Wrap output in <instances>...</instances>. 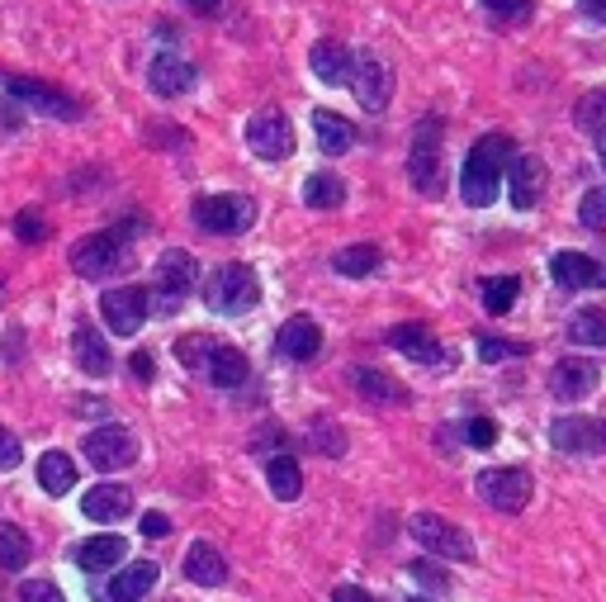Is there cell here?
<instances>
[{
  "label": "cell",
  "instance_id": "1",
  "mask_svg": "<svg viewBox=\"0 0 606 602\" xmlns=\"http://www.w3.org/2000/svg\"><path fill=\"white\" fill-rule=\"evenodd\" d=\"M516 157V142L508 134H483L474 142L465 171H459V195H465L469 209H488L502 195V176H508Z\"/></svg>",
  "mask_w": 606,
  "mask_h": 602
},
{
  "label": "cell",
  "instance_id": "2",
  "mask_svg": "<svg viewBox=\"0 0 606 602\" xmlns=\"http://www.w3.org/2000/svg\"><path fill=\"white\" fill-rule=\"evenodd\" d=\"M142 233L138 223H119V228H105V233H91L81 238L77 247H71V270H77L81 280H105L114 270L128 266V242Z\"/></svg>",
  "mask_w": 606,
  "mask_h": 602
},
{
  "label": "cell",
  "instance_id": "3",
  "mask_svg": "<svg viewBox=\"0 0 606 602\" xmlns=\"http://www.w3.org/2000/svg\"><path fill=\"white\" fill-rule=\"evenodd\" d=\"M205 304L213 313H223V319H237V313H247L261 304V280H256V270L252 266H242V262H228L219 270H209V280H205Z\"/></svg>",
  "mask_w": 606,
  "mask_h": 602
},
{
  "label": "cell",
  "instance_id": "4",
  "mask_svg": "<svg viewBox=\"0 0 606 602\" xmlns=\"http://www.w3.org/2000/svg\"><path fill=\"white\" fill-rule=\"evenodd\" d=\"M180 361H190V366L199 370V375H205L209 384H219V390H237V384L252 375L247 356H242L237 347H219V341L209 347V341L199 337V333L180 347Z\"/></svg>",
  "mask_w": 606,
  "mask_h": 602
},
{
  "label": "cell",
  "instance_id": "5",
  "mask_svg": "<svg viewBox=\"0 0 606 602\" xmlns=\"http://www.w3.org/2000/svg\"><path fill=\"white\" fill-rule=\"evenodd\" d=\"M408 176L417 185L422 199H441L445 190V176H441V124L436 119H422L412 134V152H408Z\"/></svg>",
  "mask_w": 606,
  "mask_h": 602
},
{
  "label": "cell",
  "instance_id": "6",
  "mask_svg": "<svg viewBox=\"0 0 606 602\" xmlns=\"http://www.w3.org/2000/svg\"><path fill=\"white\" fill-rule=\"evenodd\" d=\"M195 223L213 238L247 233V228L256 223V199H247V195H199L195 199Z\"/></svg>",
  "mask_w": 606,
  "mask_h": 602
},
{
  "label": "cell",
  "instance_id": "7",
  "mask_svg": "<svg viewBox=\"0 0 606 602\" xmlns=\"http://www.w3.org/2000/svg\"><path fill=\"white\" fill-rule=\"evenodd\" d=\"M5 95L20 100L24 109L48 114V119H67V124H77L81 114H85L77 95L57 91V85H48V81H34V77H5Z\"/></svg>",
  "mask_w": 606,
  "mask_h": 602
},
{
  "label": "cell",
  "instance_id": "8",
  "mask_svg": "<svg viewBox=\"0 0 606 602\" xmlns=\"http://www.w3.org/2000/svg\"><path fill=\"white\" fill-rule=\"evenodd\" d=\"M408 532L417 546H427L441 560H474V541L465 536V526H455L451 518H436V512H417L408 522Z\"/></svg>",
  "mask_w": 606,
  "mask_h": 602
},
{
  "label": "cell",
  "instance_id": "9",
  "mask_svg": "<svg viewBox=\"0 0 606 602\" xmlns=\"http://www.w3.org/2000/svg\"><path fill=\"white\" fill-rule=\"evenodd\" d=\"M148 313H152V294L142 285H124V290H109L100 299V319H105L114 337H133L148 323Z\"/></svg>",
  "mask_w": 606,
  "mask_h": 602
},
{
  "label": "cell",
  "instance_id": "10",
  "mask_svg": "<svg viewBox=\"0 0 606 602\" xmlns=\"http://www.w3.org/2000/svg\"><path fill=\"white\" fill-rule=\"evenodd\" d=\"M474 489H479V498L493 512H522L531 503V475L526 470H512V465L483 470V475L474 479Z\"/></svg>",
  "mask_w": 606,
  "mask_h": 602
},
{
  "label": "cell",
  "instance_id": "11",
  "mask_svg": "<svg viewBox=\"0 0 606 602\" xmlns=\"http://www.w3.org/2000/svg\"><path fill=\"white\" fill-rule=\"evenodd\" d=\"M81 451H85V461H91L95 470L114 475V470L138 461V437L128 432V427H95V432L81 441Z\"/></svg>",
  "mask_w": 606,
  "mask_h": 602
},
{
  "label": "cell",
  "instance_id": "12",
  "mask_svg": "<svg viewBox=\"0 0 606 602\" xmlns=\"http://www.w3.org/2000/svg\"><path fill=\"white\" fill-rule=\"evenodd\" d=\"M247 148L261 157V162H284L294 152V128L280 109H261L247 119Z\"/></svg>",
  "mask_w": 606,
  "mask_h": 602
},
{
  "label": "cell",
  "instance_id": "13",
  "mask_svg": "<svg viewBox=\"0 0 606 602\" xmlns=\"http://www.w3.org/2000/svg\"><path fill=\"white\" fill-rule=\"evenodd\" d=\"M346 85H351V95L360 100V109H370V114L388 109V95H394V77H388V67L380 62V57H370V53L351 57V77H346Z\"/></svg>",
  "mask_w": 606,
  "mask_h": 602
},
{
  "label": "cell",
  "instance_id": "14",
  "mask_svg": "<svg viewBox=\"0 0 606 602\" xmlns=\"http://www.w3.org/2000/svg\"><path fill=\"white\" fill-rule=\"evenodd\" d=\"M199 280V262L185 247H171L156 256V290H162V309H176L180 294H190Z\"/></svg>",
  "mask_w": 606,
  "mask_h": 602
},
{
  "label": "cell",
  "instance_id": "15",
  "mask_svg": "<svg viewBox=\"0 0 606 602\" xmlns=\"http://www.w3.org/2000/svg\"><path fill=\"white\" fill-rule=\"evenodd\" d=\"M550 441L569 455H606V418H555Z\"/></svg>",
  "mask_w": 606,
  "mask_h": 602
},
{
  "label": "cell",
  "instance_id": "16",
  "mask_svg": "<svg viewBox=\"0 0 606 602\" xmlns=\"http://www.w3.org/2000/svg\"><path fill=\"white\" fill-rule=\"evenodd\" d=\"M597 384H602V370L587 361V356H564V361H555V370H550V394L559 404H579Z\"/></svg>",
  "mask_w": 606,
  "mask_h": 602
},
{
  "label": "cell",
  "instance_id": "17",
  "mask_svg": "<svg viewBox=\"0 0 606 602\" xmlns=\"http://www.w3.org/2000/svg\"><path fill=\"white\" fill-rule=\"evenodd\" d=\"M550 276L559 290H602L606 285V262L587 252H555L550 256Z\"/></svg>",
  "mask_w": 606,
  "mask_h": 602
},
{
  "label": "cell",
  "instance_id": "18",
  "mask_svg": "<svg viewBox=\"0 0 606 602\" xmlns=\"http://www.w3.org/2000/svg\"><path fill=\"white\" fill-rule=\"evenodd\" d=\"M276 347H280V356H290V361H313V356L323 351V327H317L308 313H294V319L280 323Z\"/></svg>",
  "mask_w": 606,
  "mask_h": 602
},
{
  "label": "cell",
  "instance_id": "19",
  "mask_svg": "<svg viewBox=\"0 0 606 602\" xmlns=\"http://www.w3.org/2000/svg\"><path fill=\"white\" fill-rule=\"evenodd\" d=\"M502 185H508V195H512V209H536L540 185H545V162L540 157H512Z\"/></svg>",
  "mask_w": 606,
  "mask_h": 602
},
{
  "label": "cell",
  "instance_id": "20",
  "mask_svg": "<svg viewBox=\"0 0 606 602\" xmlns=\"http://www.w3.org/2000/svg\"><path fill=\"white\" fill-rule=\"evenodd\" d=\"M148 85L162 100H176V95H185L195 85V67L185 62V57H176V53H156L152 67H148Z\"/></svg>",
  "mask_w": 606,
  "mask_h": 602
},
{
  "label": "cell",
  "instance_id": "21",
  "mask_svg": "<svg viewBox=\"0 0 606 602\" xmlns=\"http://www.w3.org/2000/svg\"><path fill=\"white\" fill-rule=\"evenodd\" d=\"M81 512L91 522H119L133 512V489H124V484H95V489L81 498Z\"/></svg>",
  "mask_w": 606,
  "mask_h": 602
},
{
  "label": "cell",
  "instance_id": "22",
  "mask_svg": "<svg viewBox=\"0 0 606 602\" xmlns=\"http://www.w3.org/2000/svg\"><path fill=\"white\" fill-rule=\"evenodd\" d=\"M388 347L403 351L408 361H422V366L441 361V341H436V333H431V327H422V323H398L394 333H388Z\"/></svg>",
  "mask_w": 606,
  "mask_h": 602
},
{
  "label": "cell",
  "instance_id": "23",
  "mask_svg": "<svg viewBox=\"0 0 606 602\" xmlns=\"http://www.w3.org/2000/svg\"><path fill=\"white\" fill-rule=\"evenodd\" d=\"M185 579L199 583V589H219V583L228 579V565L219 546H209V541H195L190 551H185Z\"/></svg>",
  "mask_w": 606,
  "mask_h": 602
},
{
  "label": "cell",
  "instance_id": "24",
  "mask_svg": "<svg viewBox=\"0 0 606 602\" xmlns=\"http://www.w3.org/2000/svg\"><path fill=\"white\" fill-rule=\"evenodd\" d=\"M351 384L360 398H370V404H408V384L384 375V370H351Z\"/></svg>",
  "mask_w": 606,
  "mask_h": 602
},
{
  "label": "cell",
  "instance_id": "25",
  "mask_svg": "<svg viewBox=\"0 0 606 602\" xmlns=\"http://www.w3.org/2000/svg\"><path fill=\"white\" fill-rule=\"evenodd\" d=\"M156 583V560H133L109 579V602H138Z\"/></svg>",
  "mask_w": 606,
  "mask_h": 602
},
{
  "label": "cell",
  "instance_id": "26",
  "mask_svg": "<svg viewBox=\"0 0 606 602\" xmlns=\"http://www.w3.org/2000/svg\"><path fill=\"white\" fill-rule=\"evenodd\" d=\"M308 67H313V77L323 81V85H341L346 77H351V53L341 48V43H313V53H308Z\"/></svg>",
  "mask_w": 606,
  "mask_h": 602
},
{
  "label": "cell",
  "instance_id": "27",
  "mask_svg": "<svg viewBox=\"0 0 606 602\" xmlns=\"http://www.w3.org/2000/svg\"><path fill=\"white\" fill-rule=\"evenodd\" d=\"M313 134H317V148H323L327 157H341V152L356 148V124H346L341 114L317 109L313 114Z\"/></svg>",
  "mask_w": 606,
  "mask_h": 602
},
{
  "label": "cell",
  "instance_id": "28",
  "mask_svg": "<svg viewBox=\"0 0 606 602\" xmlns=\"http://www.w3.org/2000/svg\"><path fill=\"white\" fill-rule=\"evenodd\" d=\"M71 356H77V366L85 375H109L114 356H109V341L91 333V327H77V337H71Z\"/></svg>",
  "mask_w": 606,
  "mask_h": 602
},
{
  "label": "cell",
  "instance_id": "29",
  "mask_svg": "<svg viewBox=\"0 0 606 602\" xmlns=\"http://www.w3.org/2000/svg\"><path fill=\"white\" fill-rule=\"evenodd\" d=\"M124 555H128L124 536H91V541H81V546H77V565L85 569V575H95V569L119 565Z\"/></svg>",
  "mask_w": 606,
  "mask_h": 602
},
{
  "label": "cell",
  "instance_id": "30",
  "mask_svg": "<svg viewBox=\"0 0 606 602\" xmlns=\"http://www.w3.org/2000/svg\"><path fill=\"white\" fill-rule=\"evenodd\" d=\"M38 484H43V494H53V498L71 494V484H77V461H71L67 451H48L38 461Z\"/></svg>",
  "mask_w": 606,
  "mask_h": 602
},
{
  "label": "cell",
  "instance_id": "31",
  "mask_svg": "<svg viewBox=\"0 0 606 602\" xmlns=\"http://www.w3.org/2000/svg\"><path fill=\"white\" fill-rule=\"evenodd\" d=\"M331 266H337V276H374V270L384 266V252L374 247V242H351V247H341L331 256Z\"/></svg>",
  "mask_w": 606,
  "mask_h": 602
},
{
  "label": "cell",
  "instance_id": "32",
  "mask_svg": "<svg viewBox=\"0 0 606 602\" xmlns=\"http://www.w3.org/2000/svg\"><path fill=\"white\" fill-rule=\"evenodd\" d=\"M346 199V185L341 176H331V171H313L308 181H303V205L308 209H341Z\"/></svg>",
  "mask_w": 606,
  "mask_h": 602
},
{
  "label": "cell",
  "instance_id": "33",
  "mask_svg": "<svg viewBox=\"0 0 606 602\" xmlns=\"http://www.w3.org/2000/svg\"><path fill=\"white\" fill-rule=\"evenodd\" d=\"M266 479H270V494H276L280 503H294V498L303 494V475H299L294 455H276V461L266 465Z\"/></svg>",
  "mask_w": 606,
  "mask_h": 602
},
{
  "label": "cell",
  "instance_id": "34",
  "mask_svg": "<svg viewBox=\"0 0 606 602\" xmlns=\"http://www.w3.org/2000/svg\"><path fill=\"white\" fill-rule=\"evenodd\" d=\"M569 341L573 347H606V309H579L569 319Z\"/></svg>",
  "mask_w": 606,
  "mask_h": 602
},
{
  "label": "cell",
  "instance_id": "35",
  "mask_svg": "<svg viewBox=\"0 0 606 602\" xmlns=\"http://www.w3.org/2000/svg\"><path fill=\"white\" fill-rule=\"evenodd\" d=\"M479 294H483V309L493 313V319H502V313H512L516 294H522V280L516 276H488Z\"/></svg>",
  "mask_w": 606,
  "mask_h": 602
},
{
  "label": "cell",
  "instance_id": "36",
  "mask_svg": "<svg viewBox=\"0 0 606 602\" xmlns=\"http://www.w3.org/2000/svg\"><path fill=\"white\" fill-rule=\"evenodd\" d=\"M34 560V541L20 526H0V569H24Z\"/></svg>",
  "mask_w": 606,
  "mask_h": 602
},
{
  "label": "cell",
  "instance_id": "37",
  "mask_svg": "<svg viewBox=\"0 0 606 602\" xmlns=\"http://www.w3.org/2000/svg\"><path fill=\"white\" fill-rule=\"evenodd\" d=\"M573 119H579L583 134H606V85H597V91H587L579 100V109H573Z\"/></svg>",
  "mask_w": 606,
  "mask_h": 602
},
{
  "label": "cell",
  "instance_id": "38",
  "mask_svg": "<svg viewBox=\"0 0 606 602\" xmlns=\"http://www.w3.org/2000/svg\"><path fill=\"white\" fill-rule=\"evenodd\" d=\"M579 219H583V228H597V233H606V185H593V190L583 195Z\"/></svg>",
  "mask_w": 606,
  "mask_h": 602
},
{
  "label": "cell",
  "instance_id": "39",
  "mask_svg": "<svg viewBox=\"0 0 606 602\" xmlns=\"http://www.w3.org/2000/svg\"><path fill=\"white\" fill-rule=\"evenodd\" d=\"M531 5H536V0H483V10L493 14V20H502V24H526Z\"/></svg>",
  "mask_w": 606,
  "mask_h": 602
},
{
  "label": "cell",
  "instance_id": "40",
  "mask_svg": "<svg viewBox=\"0 0 606 602\" xmlns=\"http://www.w3.org/2000/svg\"><path fill=\"white\" fill-rule=\"evenodd\" d=\"M14 238H20V242H43V238H48V223H43V213L38 209H24L20 219H14Z\"/></svg>",
  "mask_w": 606,
  "mask_h": 602
},
{
  "label": "cell",
  "instance_id": "41",
  "mask_svg": "<svg viewBox=\"0 0 606 602\" xmlns=\"http://www.w3.org/2000/svg\"><path fill=\"white\" fill-rule=\"evenodd\" d=\"M20 602H67V598H62V589H57V583H48V579H24V583H20Z\"/></svg>",
  "mask_w": 606,
  "mask_h": 602
},
{
  "label": "cell",
  "instance_id": "42",
  "mask_svg": "<svg viewBox=\"0 0 606 602\" xmlns=\"http://www.w3.org/2000/svg\"><path fill=\"white\" fill-rule=\"evenodd\" d=\"M479 356L488 366L493 361H508V356H526V347H516V341H502V337H479Z\"/></svg>",
  "mask_w": 606,
  "mask_h": 602
},
{
  "label": "cell",
  "instance_id": "43",
  "mask_svg": "<svg viewBox=\"0 0 606 602\" xmlns=\"http://www.w3.org/2000/svg\"><path fill=\"white\" fill-rule=\"evenodd\" d=\"M465 441H469V447H493V441H498V427L488 422V418H469V422H465Z\"/></svg>",
  "mask_w": 606,
  "mask_h": 602
},
{
  "label": "cell",
  "instance_id": "44",
  "mask_svg": "<svg viewBox=\"0 0 606 602\" xmlns=\"http://www.w3.org/2000/svg\"><path fill=\"white\" fill-rule=\"evenodd\" d=\"M20 461H24V447H20V437L0 427V470H20Z\"/></svg>",
  "mask_w": 606,
  "mask_h": 602
},
{
  "label": "cell",
  "instance_id": "45",
  "mask_svg": "<svg viewBox=\"0 0 606 602\" xmlns=\"http://www.w3.org/2000/svg\"><path fill=\"white\" fill-rule=\"evenodd\" d=\"M152 370H156V361H152V351H133V356H128V375H133L138 384H152L156 375H152Z\"/></svg>",
  "mask_w": 606,
  "mask_h": 602
},
{
  "label": "cell",
  "instance_id": "46",
  "mask_svg": "<svg viewBox=\"0 0 606 602\" xmlns=\"http://www.w3.org/2000/svg\"><path fill=\"white\" fill-rule=\"evenodd\" d=\"M166 532H171L166 512H142V536H166Z\"/></svg>",
  "mask_w": 606,
  "mask_h": 602
},
{
  "label": "cell",
  "instance_id": "47",
  "mask_svg": "<svg viewBox=\"0 0 606 602\" xmlns=\"http://www.w3.org/2000/svg\"><path fill=\"white\" fill-rule=\"evenodd\" d=\"M412 575L422 579V583H436V589H445V575H441V569H431V560H417Z\"/></svg>",
  "mask_w": 606,
  "mask_h": 602
},
{
  "label": "cell",
  "instance_id": "48",
  "mask_svg": "<svg viewBox=\"0 0 606 602\" xmlns=\"http://www.w3.org/2000/svg\"><path fill=\"white\" fill-rule=\"evenodd\" d=\"M331 602H374L365 589H351V583H346V589H337L331 593Z\"/></svg>",
  "mask_w": 606,
  "mask_h": 602
},
{
  "label": "cell",
  "instance_id": "49",
  "mask_svg": "<svg viewBox=\"0 0 606 602\" xmlns=\"http://www.w3.org/2000/svg\"><path fill=\"white\" fill-rule=\"evenodd\" d=\"M583 14H587V20H597V24H606V0H583Z\"/></svg>",
  "mask_w": 606,
  "mask_h": 602
},
{
  "label": "cell",
  "instance_id": "50",
  "mask_svg": "<svg viewBox=\"0 0 606 602\" xmlns=\"http://www.w3.org/2000/svg\"><path fill=\"white\" fill-rule=\"evenodd\" d=\"M185 5H190L195 14H213V10H219V5H223V0H185Z\"/></svg>",
  "mask_w": 606,
  "mask_h": 602
},
{
  "label": "cell",
  "instance_id": "51",
  "mask_svg": "<svg viewBox=\"0 0 606 602\" xmlns=\"http://www.w3.org/2000/svg\"><path fill=\"white\" fill-rule=\"evenodd\" d=\"M412 602H431V598H412Z\"/></svg>",
  "mask_w": 606,
  "mask_h": 602
},
{
  "label": "cell",
  "instance_id": "52",
  "mask_svg": "<svg viewBox=\"0 0 606 602\" xmlns=\"http://www.w3.org/2000/svg\"><path fill=\"white\" fill-rule=\"evenodd\" d=\"M602 148H606V134H602Z\"/></svg>",
  "mask_w": 606,
  "mask_h": 602
}]
</instances>
